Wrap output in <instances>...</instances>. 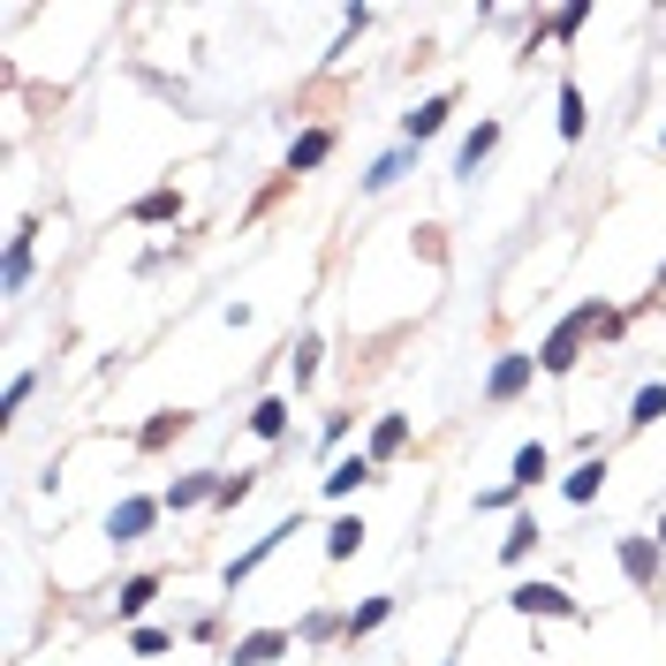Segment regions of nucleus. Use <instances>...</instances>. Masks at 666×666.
<instances>
[{
	"label": "nucleus",
	"instance_id": "nucleus-22",
	"mask_svg": "<svg viewBox=\"0 0 666 666\" xmlns=\"http://www.w3.org/2000/svg\"><path fill=\"white\" fill-rule=\"evenodd\" d=\"M23 281H30V243L8 250V288H23Z\"/></svg>",
	"mask_w": 666,
	"mask_h": 666
},
{
	"label": "nucleus",
	"instance_id": "nucleus-12",
	"mask_svg": "<svg viewBox=\"0 0 666 666\" xmlns=\"http://www.w3.org/2000/svg\"><path fill=\"white\" fill-rule=\"evenodd\" d=\"M363 478H371V462H363V455H356V462H341V470H333V478H326V493H356V485H363Z\"/></svg>",
	"mask_w": 666,
	"mask_h": 666
},
{
	"label": "nucleus",
	"instance_id": "nucleus-10",
	"mask_svg": "<svg viewBox=\"0 0 666 666\" xmlns=\"http://www.w3.org/2000/svg\"><path fill=\"white\" fill-rule=\"evenodd\" d=\"M402 440H409V424H402V417H386V424L371 432V455H402Z\"/></svg>",
	"mask_w": 666,
	"mask_h": 666
},
{
	"label": "nucleus",
	"instance_id": "nucleus-26",
	"mask_svg": "<svg viewBox=\"0 0 666 666\" xmlns=\"http://www.w3.org/2000/svg\"><path fill=\"white\" fill-rule=\"evenodd\" d=\"M659 545H666V522H659Z\"/></svg>",
	"mask_w": 666,
	"mask_h": 666
},
{
	"label": "nucleus",
	"instance_id": "nucleus-13",
	"mask_svg": "<svg viewBox=\"0 0 666 666\" xmlns=\"http://www.w3.org/2000/svg\"><path fill=\"white\" fill-rule=\"evenodd\" d=\"M356 545H363V522H333V538H326V553H333V560H348Z\"/></svg>",
	"mask_w": 666,
	"mask_h": 666
},
{
	"label": "nucleus",
	"instance_id": "nucleus-4",
	"mask_svg": "<svg viewBox=\"0 0 666 666\" xmlns=\"http://www.w3.org/2000/svg\"><path fill=\"white\" fill-rule=\"evenodd\" d=\"M522 386H530V356H507V363L493 371V402H507V394H522Z\"/></svg>",
	"mask_w": 666,
	"mask_h": 666
},
{
	"label": "nucleus",
	"instance_id": "nucleus-17",
	"mask_svg": "<svg viewBox=\"0 0 666 666\" xmlns=\"http://www.w3.org/2000/svg\"><path fill=\"white\" fill-rule=\"evenodd\" d=\"M182 424H189V417H182V409H174V417H152V424H145V447H166V440H174V432H182Z\"/></svg>",
	"mask_w": 666,
	"mask_h": 666
},
{
	"label": "nucleus",
	"instance_id": "nucleus-8",
	"mask_svg": "<svg viewBox=\"0 0 666 666\" xmlns=\"http://www.w3.org/2000/svg\"><path fill=\"white\" fill-rule=\"evenodd\" d=\"M493 145H499V130H493V122H478V130H470V145H462V166L478 174V160H485Z\"/></svg>",
	"mask_w": 666,
	"mask_h": 666
},
{
	"label": "nucleus",
	"instance_id": "nucleus-25",
	"mask_svg": "<svg viewBox=\"0 0 666 666\" xmlns=\"http://www.w3.org/2000/svg\"><path fill=\"white\" fill-rule=\"evenodd\" d=\"M402 166H409V160H402V152H394V160H379V166H371V174H363V182H371V189H386V182H394V174H402Z\"/></svg>",
	"mask_w": 666,
	"mask_h": 666
},
{
	"label": "nucleus",
	"instance_id": "nucleus-19",
	"mask_svg": "<svg viewBox=\"0 0 666 666\" xmlns=\"http://www.w3.org/2000/svg\"><path fill=\"white\" fill-rule=\"evenodd\" d=\"M530 545H538V522H515V530H507V545H499V553H507V560H522V553H530Z\"/></svg>",
	"mask_w": 666,
	"mask_h": 666
},
{
	"label": "nucleus",
	"instance_id": "nucleus-3",
	"mask_svg": "<svg viewBox=\"0 0 666 666\" xmlns=\"http://www.w3.org/2000/svg\"><path fill=\"white\" fill-rule=\"evenodd\" d=\"M515 606H522V614H568V599H560L553 583H522V591H515Z\"/></svg>",
	"mask_w": 666,
	"mask_h": 666
},
{
	"label": "nucleus",
	"instance_id": "nucleus-20",
	"mask_svg": "<svg viewBox=\"0 0 666 666\" xmlns=\"http://www.w3.org/2000/svg\"><path fill=\"white\" fill-rule=\"evenodd\" d=\"M326 145H333L326 130H311V137H304V145H296V166H319V160H326Z\"/></svg>",
	"mask_w": 666,
	"mask_h": 666
},
{
	"label": "nucleus",
	"instance_id": "nucleus-9",
	"mask_svg": "<svg viewBox=\"0 0 666 666\" xmlns=\"http://www.w3.org/2000/svg\"><path fill=\"white\" fill-rule=\"evenodd\" d=\"M440 122H447V99H424V107H417V114H409V137H432V130H440Z\"/></svg>",
	"mask_w": 666,
	"mask_h": 666
},
{
	"label": "nucleus",
	"instance_id": "nucleus-16",
	"mask_svg": "<svg viewBox=\"0 0 666 666\" xmlns=\"http://www.w3.org/2000/svg\"><path fill=\"white\" fill-rule=\"evenodd\" d=\"M174 212H182V205H174V189H152V197L137 205V220H174Z\"/></svg>",
	"mask_w": 666,
	"mask_h": 666
},
{
	"label": "nucleus",
	"instance_id": "nucleus-11",
	"mask_svg": "<svg viewBox=\"0 0 666 666\" xmlns=\"http://www.w3.org/2000/svg\"><path fill=\"white\" fill-rule=\"evenodd\" d=\"M152 591H160V583H152V576H137V583H122V599H114V606H122V614H145V606H152Z\"/></svg>",
	"mask_w": 666,
	"mask_h": 666
},
{
	"label": "nucleus",
	"instance_id": "nucleus-24",
	"mask_svg": "<svg viewBox=\"0 0 666 666\" xmlns=\"http://www.w3.org/2000/svg\"><path fill=\"white\" fill-rule=\"evenodd\" d=\"M386 621V599H371V606H356V621H348V637H363V629H379Z\"/></svg>",
	"mask_w": 666,
	"mask_h": 666
},
{
	"label": "nucleus",
	"instance_id": "nucleus-27",
	"mask_svg": "<svg viewBox=\"0 0 666 666\" xmlns=\"http://www.w3.org/2000/svg\"><path fill=\"white\" fill-rule=\"evenodd\" d=\"M659 281H666V273H659Z\"/></svg>",
	"mask_w": 666,
	"mask_h": 666
},
{
	"label": "nucleus",
	"instance_id": "nucleus-5",
	"mask_svg": "<svg viewBox=\"0 0 666 666\" xmlns=\"http://www.w3.org/2000/svg\"><path fill=\"white\" fill-rule=\"evenodd\" d=\"M281 644H288V637H273V629H266V637L235 644V666H273V659H281Z\"/></svg>",
	"mask_w": 666,
	"mask_h": 666
},
{
	"label": "nucleus",
	"instance_id": "nucleus-6",
	"mask_svg": "<svg viewBox=\"0 0 666 666\" xmlns=\"http://www.w3.org/2000/svg\"><path fill=\"white\" fill-rule=\"evenodd\" d=\"M145 522H152V499H122L114 507V538H145Z\"/></svg>",
	"mask_w": 666,
	"mask_h": 666
},
{
	"label": "nucleus",
	"instance_id": "nucleus-1",
	"mask_svg": "<svg viewBox=\"0 0 666 666\" xmlns=\"http://www.w3.org/2000/svg\"><path fill=\"white\" fill-rule=\"evenodd\" d=\"M591 326H614V319H606L599 304H583V311H576L568 326H560L553 341H545V356H538V363H545V371H568V363H576V348H583V333H591Z\"/></svg>",
	"mask_w": 666,
	"mask_h": 666
},
{
	"label": "nucleus",
	"instance_id": "nucleus-23",
	"mask_svg": "<svg viewBox=\"0 0 666 666\" xmlns=\"http://www.w3.org/2000/svg\"><path fill=\"white\" fill-rule=\"evenodd\" d=\"M250 424H258V432H266V440H273V432H281V424H288V409H281V402H258V417H250Z\"/></svg>",
	"mask_w": 666,
	"mask_h": 666
},
{
	"label": "nucleus",
	"instance_id": "nucleus-21",
	"mask_svg": "<svg viewBox=\"0 0 666 666\" xmlns=\"http://www.w3.org/2000/svg\"><path fill=\"white\" fill-rule=\"evenodd\" d=\"M205 493H220V485H212V478H182L166 499H174V507H189V499H205Z\"/></svg>",
	"mask_w": 666,
	"mask_h": 666
},
{
	"label": "nucleus",
	"instance_id": "nucleus-7",
	"mask_svg": "<svg viewBox=\"0 0 666 666\" xmlns=\"http://www.w3.org/2000/svg\"><path fill=\"white\" fill-rule=\"evenodd\" d=\"M560 137H583V91L560 84Z\"/></svg>",
	"mask_w": 666,
	"mask_h": 666
},
{
	"label": "nucleus",
	"instance_id": "nucleus-15",
	"mask_svg": "<svg viewBox=\"0 0 666 666\" xmlns=\"http://www.w3.org/2000/svg\"><path fill=\"white\" fill-rule=\"evenodd\" d=\"M599 478H606V462H583V470L568 478V499H591V493H599Z\"/></svg>",
	"mask_w": 666,
	"mask_h": 666
},
{
	"label": "nucleus",
	"instance_id": "nucleus-18",
	"mask_svg": "<svg viewBox=\"0 0 666 666\" xmlns=\"http://www.w3.org/2000/svg\"><path fill=\"white\" fill-rule=\"evenodd\" d=\"M666 417V386H644V394H637V424H659Z\"/></svg>",
	"mask_w": 666,
	"mask_h": 666
},
{
	"label": "nucleus",
	"instance_id": "nucleus-2",
	"mask_svg": "<svg viewBox=\"0 0 666 666\" xmlns=\"http://www.w3.org/2000/svg\"><path fill=\"white\" fill-rule=\"evenodd\" d=\"M621 568H629L637 583H652V576H659V545H652V538H621Z\"/></svg>",
	"mask_w": 666,
	"mask_h": 666
},
{
	"label": "nucleus",
	"instance_id": "nucleus-14",
	"mask_svg": "<svg viewBox=\"0 0 666 666\" xmlns=\"http://www.w3.org/2000/svg\"><path fill=\"white\" fill-rule=\"evenodd\" d=\"M538 478H545V447H522L515 455V485H538Z\"/></svg>",
	"mask_w": 666,
	"mask_h": 666
}]
</instances>
